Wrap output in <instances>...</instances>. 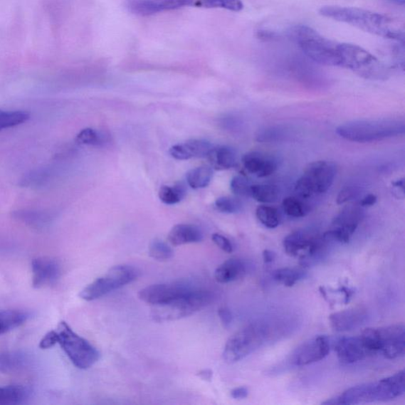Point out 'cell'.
I'll use <instances>...</instances> for the list:
<instances>
[{"instance_id": "cell-1", "label": "cell", "mask_w": 405, "mask_h": 405, "mask_svg": "<svg viewBox=\"0 0 405 405\" xmlns=\"http://www.w3.org/2000/svg\"><path fill=\"white\" fill-rule=\"evenodd\" d=\"M319 13L325 18L351 25L362 31L404 43V34L401 27L381 14L339 6H322Z\"/></svg>"}, {"instance_id": "cell-2", "label": "cell", "mask_w": 405, "mask_h": 405, "mask_svg": "<svg viewBox=\"0 0 405 405\" xmlns=\"http://www.w3.org/2000/svg\"><path fill=\"white\" fill-rule=\"evenodd\" d=\"M405 372L402 371L379 381L362 384L323 402L327 405H351L392 401L404 394Z\"/></svg>"}, {"instance_id": "cell-3", "label": "cell", "mask_w": 405, "mask_h": 405, "mask_svg": "<svg viewBox=\"0 0 405 405\" xmlns=\"http://www.w3.org/2000/svg\"><path fill=\"white\" fill-rule=\"evenodd\" d=\"M338 136L357 143H371L401 136L405 132L404 120L393 118L352 120L340 125Z\"/></svg>"}, {"instance_id": "cell-4", "label": "cell", "mask_w": 405, "mask_h": 405, "mask_svg": "<svg viewBox=\"0 0 405 405\" xmlns=\"http://www.w3.org/2000/svg\"><path fill=\"white\" fill-rule=\"evenodd\" d=\"M288 34L312 61L322 65L342 67L337 42L323 37L312 28L305 25L290 27Z\"/></svg>"}, {"instance_id": "cell-5", "label": "cell", "mask_w": 405, "mask_h": 405, "mask_svg": "<svg viewBox=\"0 0 405 405\" xmlns=\"http://www.w3.org/2000/svg\"><path fill=\"white\" fill-rule=\"evenodd\" d=\"M213 300L209 290L196 287L186 295L166 304L152 307V317L155 322H172L195 314L207 307Z\"/></svg>"}, {"instance_id": "cell-6", "label": "cell", "mask_w": 405, "mask_h": 405, "mask_svg": "<svg viewBox=\"0 0 405 405\" xmlns=\"http://www.w3.org/2000/svg\"><path fill=\"white\" fill-rule=\"evenodd\" d=\"M361 337L369 351L373 354L381 352L388 359L400 358L405 353L404 325L369 328L362 332Z\"/></svg>"}, {"instance_id": "cell-7", "label": "cell", "mask_w": 405, "mask_h": 405, "mask_svg": "<svg viewBox=\"0 0 405 405\" xmlns=\"http://www.w3.org/2000/svg\"><path fill=\"white\" fill-rule=\"evenodd\" d=\"M268 336V328L264 323L255 322L245 326L227 340L223 359L233 364L245 359L264 344Z\"/></svg>"}, {"instance_id": "cell-8", "label": "cell", "mask_w": 405, "mask_h": 405, "mask_svg": "<svg viewBox=\"0 0 405 405\" xmlns=\"http://www.w3.org/2000/svg\"><path fill=\"white\" fill-rule=\"evenodd\" d=\"M336 175L335 163L329 161L312 162L305 168L300 179L296 182L295 193L303 200L325 194L332 186Z\"/></svg>"}, {"instance_id": "cell-9", "label": "cell", "mask_w": 405, "mask_h": 405, "mask_svg": "<svg viewBox=\"0 0 405 405\" xmlns=\"http://www.w3.org/2000/svg\"><path fill=\"white\" fill-rule=\"evenodd\" d=\"M56 332L59 337L58 344L77 368L89 369L100 359L97 348L78 335L65 322L59 324Z\"/></svg>"}, {"instance_id": "cell-10", "label": "cell", "mask_w": 405, "mask_h": 405, "mask_svg": "<svg viewBox=\"0 0 405 405\" xmlns=\"http://www.w3.org/2000/svg\"><path fill=\"white\" fill-rule=\"evenodd\" d=\"M342 67L354 70L368 79L381 80L386 76L383 63L366 49L357 45L339 43Z\"/></svg>"}, {"instance_id": "cell-11", "label": "cell", "mask_w": 405, "mask_h": 405, "mask_svg": "<svg viewBox=\"0 0 405 405\" xmlns=\"http://www.w3.org/2000/svg\"><path fill=\"white\" fill-rule=\"evenodd\" d=\"M138 275L137 269L132 266L122 265L112 267L105 275L83 289L80 297L86 301L98 300L136 280Z\"/></svg>"}, {"instance_id": "cell-12", "label": "cell", "mask_w": 405, "mask_h": 405, "mask_svg": "<svg viewBox=\"0 0 405 405\" xmlns=\"http://www.w3.org/2000/svg\"><path fill=\"white\" fill-rule=\"evenodd\" d=\"M329 243L315 231L298 230L290 233L283 240L284 251L290 257L300 259L303 265L321 257L325 245Z\"/></svg>"}, {"instance_id": "cell-13", "label": "cell", "mask_w": 405, "mask_h": 405, "mask_svg": "<svg viewBox=\"0 0 405 405\" xmlns=\"http://www.w3.org/2000/svg\"><path fill=\"white\" fill-rule=\"evenodd\" d=\"M362 208V207H361ZM357 206H347L333 219L332 229L323 234V238L341 244L349 243L353 233L364 219V211Z\"/></svg>"}, {"instance_id": "cell-14", "label": "cell", "mask_w": 405, "mask_h": 405, "mask_svg": "<svg viewBox=\"0 0 405 405\" xmlns=\"http://www.w3.org/2000/svg\"><path fill=\"white\" fill-rule=\"evenodd\" d=\"M196 286L188 282L175 281L154 284L142 289L138 296L140 300L152 305H160L172 302L176 298L186 295Z\"/></svg>"}, {"instance_id": "cell-15", "label": "cell", "mask_w": 405, "mask_h": 405, "mask_svg": "<svg viewBox=\"0 0 405 405\" xmlns=\"http://www.w3.org/2000/svg\"><path fill=\"white\" fill-rule=\"evenodd\" d=\"M330 351V340L318 336L305 341L290 354L289 362L295 367L307 366L325 359Z\"/></svg>"}, {"instance_id": "cell-16", "label": "cell", "mask_w": 405, "mask_h": 405, "mask_svg": "<svg viewBox=\"0 0 405 405\" xmlns=\"http://www.w3.org/2000/svg\"><path fill=\"white\" fill-rule=\"evenodd\" d=\"M32 286L39 289L52 286L61 276V266L58 261L51 258H38L32 261Z\"/></svg>"}, {"instance_id": "cell-17", "label": "cell", "mask_w": 405, "mask_h": 405, "mask_svg": "<svg viewBox=\"0 0 405 405\" xmlns=\"http://www.w3.org/2000/svg\"><path fill=\"white\" fill-rule=\"evenodd\" d=\"M335 351L339 361L344 364H354L374 354L368 349L361 335L340 338L336 344Z\"/></svg>"}, {"instance_id": "cell-18", "label": "cell", "mask_w": 405, "mask_h": 405, "mask_svg": "<svg viewBox=\"0 0 405 405\" xmlns=\"http://www.w3.org/2000/svg\"><path fill=\"white\" fill-rule=\"evenodd\" d=\"M367 317V310L362 307H353L334 312L330 316V322L334 330L347 332L364 325Z\"/></svg>"}, {"instance_id": "cell-19", "label": "cell", "mask_w": 405, "mask_h": 405, "mask_svg": "<svg viewBox=\"0 0 405 405\" xmlns=\"http://www.w3.org/2000/svg\"><path fill=\"white\" fill-rule=\"evenodd\" d=\"M241 162L248 173L261 179L271 176L278 167V163L272 156L258 152L246 153L241 159Z\"/></svg>"}, {"instance_id": "cell-20", "label": "cell", "mask_w": 405, "mask_h": 405, "mask_svg": "<svg viewBox=\"0 0 405 405\" xmlns=\"http://www.w3.org/2000/svg\"><path fill=\"white\" fill-rule=\"evenodd\" d=\"M179 0H129L127 9L134 15L148 16L181 9Z\"/></svg>"}, {"instance_id": "cell-21", "label": "cell", "mask_w": 405, "mask_h": 405, "mask_svg": "<svg viewBox=\"0 0 405 405\" xmlns=\"http://www.w3.org/2000/svg\"><path fill=\"white\" fill-rule=\"evenodd\" d=\"M210 142L205 140H189L169 149V154L177 160H188L208 157L212 149Z\"/></svg>"}, {"instance_id": "cell-22", "label": "cell", "mask_w": 405, "mask_h": 405, "mask_svg": "<svg viewBox=\"0 0 405 405\" xmlns=\"http://www.w3.org/2000/svg\"><path fill=\"white\" fill-rule=\"evenodd\" d=\"M204 238L203 232L193 224H177L168 234V240L173 246L198 243Z\"/></svg>"}, {"instance_id": "cell-23", "label": "cell", "mask_w": 405, "mask_h": 405, "mask_svg": "<svg viewBox=\"0 0 405 405\" xmlns=\"http://www.w3.org/2000/svg\"><path fill=\"white\" fill-rule=\"evenodd\" d=\"M246 273V263L241 259L231 258L216 268L215 278L220 283H229L241 278Z\"/></svg>"}, {"instance_id": "cell-24", "label": "cell", "mask_w": 405, "mask_h": 405, "mask_svg": "<svg viewBox=\"0 0 405 405\" xmlns=\"http://www.w3.org/2000/svg\"><path fill=\"white\" fill-rule=\"evenodd\" d=\"M208 158L211 168L218 170L229 169L236 167L238 162L236 149L230 146L212 147Z\"/></svg>"}, {"instance_id": "cell-25", "label": "cell", "mask_w": 405, "mask_h": 405, "mask_svg": "<svg viewBox=\"0 0 405 405\" xmlns=\"http://www.w3.org/2000/svg\"><path fill=\"white\" fill-rule=\"evenodd\" d=\"M30 395V389L23 386L0 387V405L23 404Z\"/></svg>"}, {"instance_id": "cell-26", "label": "cell", "mask_w": 405, "mask_h": 405, "mask_svg": "<svg viewBox=\"0 0 405 405\" xmlns=\"http://www.w3.org/2000/svg\"><path fill=\"white\" fill-rule=\"evenodd\" d=\"M30 315L21 310L0 311V335L14 330L24 324Z\"/></svg>"}, {"instance_id": "cell-27", "label": "cell", "mask_w": 405, "mask_h": 405, "mask_svg": "<svg viewBox=\"0 0 405 405\" xmlns=\"http://www.w3.org/2000/svg\"><path fill=\"white\" fill-rule=\"evenodd\" d=\"M14 217L38 229L46 226L51 220V216L48 213L38 211L20 210L14 212Z\"/></svg>"}, {"instance_id": "cell-28", "label": "cell", "mask_w": 405, "mask_h": 405, "mask_svg": "<svg viewBox=\"0 0 405 405\" xmlns=\"http://www.w3.org/2000/svg\"><path fill=\"white\" fill-rule=\"evenodd\" d=\"M280 191L273 184H256L251 188V197L262 204H272L278 200Z\"/></svg>"}, {"instance_id": "cell-29", "label": "cell", "mask_w": 405, "mask_h": 405, "mask_svg": "<svg viewBox=\"0 0 405 405\" xmlns=\"http://www.w3.org/2000/svg\"><path fill=\"white\" fill-rule=\"evenodd\" d=\"M212 177L211 167L202 166L189 170L186 174V180L191 189H203L209 186Z\"/></svg>"}, {"instance_id": "cell-30", "label": "cell", "mask_w": 405, "mask_h": 405, "mask_svg": "<svg viewBox=\"0 0 405 405\" xmlns=\"http://www.w3.org/2000/svg\"><path fill=\"white\" fill-rule=\"evenodd\" d=\"M305 275L304 270L293 268H282L273 273V278L286 287H293L297 282L303 280Z\"/></svg>"}, {"instance_id": "cell-31", "label": "cell", "mask_w": 405, "mask_h": 405, "mask_svg": "<svg viewBox=\"0 0 405 405\" xmlns=\"http://www.w3.org/2000/svg\"><path fill=\"white\" fill-rule=\"evenodd\" d=\"M282 207L284 213L290 217L303 218L308 214L310 209L303 199L288 196L283 201Z\"/></svg>"}, {"instance_id": "cell-32", "label": "cell", "mask_w": 405, "mask_h": 405, "mask_svg": "<svg viewBox=\"0 0 405 405\" xmlns=\"http://www.w3.org/2000/svg\"><path fill=\"white\" fill-rule=\"evenodd\" d=\"M31 117L25 111H5L0 110V131L22 125Z\"/></svg>"}, {"instance_id": "cell-33", "label": "cell", "mask_w": 405, "mask_h": 405, "mask_svg": "<svg viewBox=\"0 0 405 405\" xmlns=\"http://www.w3.org/2000/svg\"><path fill=\"white\" fill-rule=\"evenodd\" d=\"M184 195H186V189L182 184H176L174 186H163L159 191L160 201L167 205L179 203Z\"/></svg>"}, {"instance_id": "cell-34", "label": "cell", "mask_w": 405, "mask_h": 405, "mask_svg": "<svg viewBox=\"0 0 405 405\" xmlns=\"http://www.w3.org/2000/svg\"><path fill=\"white\" fill-rule=\"evenodd\" d=\"M256 216L260 223L267 228H276L280 223V216L278 210L271 206L261 205L256 211Z\"/></svg>"}, {"instance_id": "cell-35", "label": "cell", "mask_w": 405, "mask_h": 405, "mask_svg": "<svg viewBox=\"0 0 405 405\" xmlns=\"http://www.w3.org/2000/svg\"><path fill=\"white\" fill-rule=\"evenodd\" d=\"M149 255L156 261H165L174 257V251L164 241L156 239L149 247Z\"/></svg>"}, {"instance_id": "cell-36", "label": "cell", "mask_w": 405, "mask_h": 405, "mask_svg": "<svg viewBox=\"0 0 405 405\" xmlns=\"http://www.w3.org/2000/svg\"><path fill=\"white\" fill-rule=\"evenodd\" d=\"M24 362V357L20 353L0 354V372L15 371L22 367Z\"/></svg>"}, {"instance_id": "cell-37", "label": "cell", "mask_w": 405, "mask_h": 405, "mask_svg": "<svg viewBox=\"0 0 405 405\" xmlns=\"http://www.w3.org/2000/svg\"><path fill=\"white\" fill-rule=\"evenodd\" d=\"M215 207L219 211L226 214H234L243 209V204L236 197L222 196L217 199Z\"/></svg>"}, {"instance_id": "cell-38", "label": "cell", "mask_w": 405, "mask_h": 405, "mask_svg": "<svg viewBox=\"0 0 405 405\" xmlns=\"http://www.w3.org/2000/svg\"><path fill=\"white\" fill-rule=\"evenodd\" d=\"M252 184L243 175L234 176L231 182L232 193L240 197L251 196Z\"/></svg>"}, {"instance_id": "cell-39", "label": "cell", "mask_w": 405, "mask_h": 405, "mask_svg": "<svg viewBox=\"0 0 405 405\" xmlns=\"http://www.w3.org/2000/svg\"><path fill=\"white\" fill-rule=\"evenodd\" d=\"M76 141L83 145L98 146L102 144V137L95 130L88 127L77 135Z\"/></svg>"}, {"instance_id": "cell-40", "label": "cell", "mask_w": 405, "mask_h": 405, "mask_svg": "<svg viewBox=\"0 0 405 405\" xmlns=\"http://www.w3.org/2000/svg\"><path fill=\"white\" fill-rule=\"evenodd\" d=\"M281 137H283L282 130L280 129H275V127H271V129H267L261 132L259 131L257 140L259 142H269L279 140Z\"/></svg>"}, {"instance_id": "cell-41", "label": "cell", "mask_w": 405, "mask_h": 405, "mask_svg": "<svg viewBox=\"0 0 405 405\" xmlns=\"http://www.w3.org/2000/svg\"><path fill=\"white\" fill-rule=\"evenodd\" d=\"M59 337L56 330L49 331L46 334L43 338L41 339L39 344L41 349H49L56 344H58Z\"/></svg>"}, {"instance_id": "cell-42", "label": "cell", "mask_w": 405, "mask_h": 405, "mask_svg": "<svg viewBox=\"0 0 405 405\" xmlns=\"http://www.w3.org/2000/svg\"><path fill=\"white\" fill-rule=\"evenodd\" d=\"M213 243H214L219 248L227 253H231L233 251V246L231 241L226 237L220 233H214L212 237Z\"/></svg>"}, {"instance_id": "cell-43", "label": "cell", "mask_w": 405, "mask_h": 405, "mask_svg": "<svg viewBox=\"0 0 405 405\" xmlns=\"http://www.w3.org/2000/svg\"><path fill=\"white\" fill-rule=\"evenodd\" d=\"M358 191L353 187H346L340 190L337 197V204L342 205L353 200L358 195Z\"/></svg>"}, {"instance_id": "cell-44", "label": "cell", "mask_w": 405, "mask_h": 405, "mask_svg": "<svg viewBox=\"0 0 405 405\" xmlns=\"http://www.w3.org/2000/svg\"><path fill=\"white\" fill-rule=\"evenodd\" d=\"M218 315L225 328H228L233 321L231 311L225 307H220L218 310Z\"/></svg>"}, {"instance_id": "cell-45", "label": "cell", "mask_w": 405, "mask_h": 405, "mask_svg": "<svg viewBox=\"0 0 405 405\" xmlns=\"http://www.w3.org/2000/svg\"><path fill=\"white\" fill-rule=\"evenodd\" d=\"M248 394V389L246 387H238L231 391V395L233 399H244Z\"/></svg>"}, {"instance_id": "cell-46", "label": "cell", "mask_w": 405, "mask_h": 405, "mask_svg": "<svg viewBox=\"0 0 405 405\" xmlns=\"http://www.w3.org/2000/svg\"><path fill=\"white\" fill-rule=\"evenodd\" d=\"M377 201H378V197L374 194H368L362 199L359 203L360 207H371L374 206Z\"/></svg>"}, {"instance_id": "cell-47", "label": "cell", "mask_w": 405, "mask_h": 405, "mask_svg": "<svg viewBox=\"0 0 405 405\" xmlns=\"http://www.w3.org/2000/svg\"><path fill=\"white\" fill-rule=\"evenodd\" d=\"M275 254L272 251L265 250L264 251V252H263V258H264V261L265 263L273 262L275 260Z\"/></svg>"}, {"instance_id": "cell-48", "label": "cell", "mask_w": 405, "mask_h": 405, "mask_svg": "<svg viewBox=\"0 0 405 405\" xmlns=\"http://www.w3.org/2000/svg\"><path fill=\"white\" fill-rule=\"evenodd\" d=\"M201 378L204 380H211L212 377V372L209 369H204V371L200 372Z\"/></svg>"}, {"instance_id": "cell-49", "label": "cell", "mask_w": 405, "mask_h": 405, "mask_svg": "<svg viewBox=\"0 0 405 405\" xmlns=\"http://www.w3.org/2000/svg\"><path fill=\"white\" fill-rule=\"evenodd\" d=\"M392 184L395 188L401 189L403 191H404V179L394 182L392 183Z\"/></svg>"}, {"instance_id": "cell-50", "label": "cell", "mask_w": 405, "mask_h": 405, "mask_svg": "<svg viewBox=\"0 0 405 405\" xmlns=\"http://www.w3.org/2000/svg\"><path fill=\"white\" fill-rule=\"evenodd\" d=\"M390 1L395 2L396 4H402V5L404 4V0H390Z\"/></svg>"}]
</instances>
